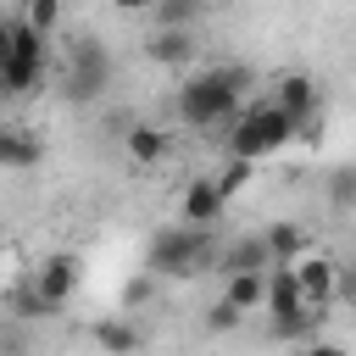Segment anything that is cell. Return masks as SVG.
I'll return each mask as SVG.
<instances>
[{
  "label": "cell",
  "mask_w": 356,
  "mask_h": 356,
  "mask_svg": "<svg viewBox=\"0 0 356 356\" xmlns=\"http://www.w3.org/2000/svg\"><path fill=\"white\" fill-rule=\"evenodd\" d=\"M289 267H295V284H300L306 306H312V312H328V306H334V278H339V261H328V256H306V250H300Z\"/></svg>",
  "instance_id": "obj_6"
},
{
  "label": "cell",
  "mask_w": 356,
  "mask_h": 356,
  "mask_svg": "<svg viewBox=\"0 0 356 356\" xmlns=\"http://www.w3.org/2000/svg\"><path fill=\"white\" fill-rule=\"evenodd\" d=\"M44 161V145L28 134V128H11V122H0V167H11V172H28V167H39Z\"/></svg>",
  "instance_id": "obj_10"
},
{
  "label": "cell",
  "mask_w": 356,
  "mask_h": 356,
  "mask_svg": "<svg viewBox=\"0 0 356 356\" xmlns=\"http://www.w3.org/2000/svg\"><path fill=\"white\" fill-rule=\"evenodd\" d=\"M273 267V261H267ZM267 267H239V273H222V300L239 306V312H256L267 300Z\"/></svg>",
  "instance_id": "obj_9"
},
{
  "label": "cell",
  "mask_w": 356,
  "mask_h": 356,
  "mask_svg": "<svg viewBox=\"0 0 356 356\" xmlns=\"http://www.w3.org/2000/svg\"><path fill=\"white\" fill-rule=\"evenodd\" d=\"M106 83H111V56H106V44H100V39H83V44L72 50L67 95H72V100H95Z\"/></svg>",
  "instance_id": "obj_5"
},
{
  "label": "cell",
  "mask_w": 356,
  "mask_h": 356,
  "mask_svg": "<svg viewBox=\"0 0 356 356\" xmlns=\"http://www.w3.org/2000/svg\"><path fill=\"white\" fill-rule=\"evenodd\" d=\"M250 172H256V161H250V156H228V167L217 172V189H222V195L234 200V195H239V189L250 184Z\"/></svg>",
  "instance_id": "obj_18"
},
{
  "label": "cell",
  "mask_w": 356,
  "mask_h": 356,
  "mask_svg": "<svg viewBox=\"0 0 356 356\" xmlns=\"http://www.w3.org/2000/svg\"><path fill=\"white\" fill-rule=\"evenodd\" d=\"M289 139H295V117H289L278 100H261V106H250L245 117H234V128H228V156L261 161V156L284 150Z\"/></svg>",
  "instance_id": "obj_3"
},
{
  "label": "cell",
  "mask_w": 356,
  "mask_h": 356,
  "mask_svg": "<svg viewBox=\"0 0 356 356\" xmlns=\"http://www.w3.org/2000/svg\"><path fill=\"white\" fill-rule=\"evenodd\" d=\"M89 339H95L100 350H134V345H139V328H128V323H95Z\"/></svg>",
  "instance_id": "obj_16"
},
{
  "label": "cell",
  "mask_w": 356,
  "mask_h": 356,
  "mask_svg": "<svg viewBox=\"0 0 356 356\" xmlns=\"http://www.w3.org/2000/svg\"><path fill=\"white\" fill-rule=\"evenodd\" d=\"M289 117H306V111H317V78H306V72H289L284 83H278V95H273Z\"/></svg>",
  "instance_id": "obj_13"
},
{
  "label": "cell",
  "mask_w": 356,
  "mask_h": 356,
  "mask_svg": "<svg viewBox=\"0 0 356 356\" xmlns=\"http://www.w3.org/2000/svg\"><path fill=\"white\" fill-rule=\"evenodd\" d=\"M328 206H334V211H350V206H356V167H339V172L328 178Z\"/></svg>",
  "instance_id": "obj_19"
},
{
  "label": "cell",
  "mask_w": 356,
  "mask_h": 356,
  "mask_svg": "<svg viewBox=\"0 0 356 356\" xmlns=\"http://www.w3.org/2000/svg\"><path fill=\"white\" fill-rule=\"evenodd\" d=\"M334 300H350V306H356V261L339 267V278H334Z\"/></svg>",
  "instance_id": "obj_22"
},
{
  "label": "cell",
  "mask_w": 356,
  "mask_h": 356,
  "mask_svg": "<svg viewBox=\"0 0 356 356\" xmlns=\"http://www.w3.org/2000/svg\"><path fill=\"white\" fill-rule=\"evenodd\" d=\"M222 206H228V195L217 189V178H189V189H184V200H178V222L211 228V222L222 217Z\"/></svg>",
  "instance_id": "obj_8"
},
{
  "label": "cell",
  "mask_w": 356,
  "mask_h": 356,
  "mask_svg": "<svg viewBox=\"0 0 356 356\" xmlns=\"http://www.w3.org/2000/svg\"><path fill=\"white\" fill-rule=\"evenodd\" d=\"M44 44H50V39L17 17L11 50H6V61H0V95H28V89L39 83V72H44Z\"/></svg>",
  "instance_id": "obj_4"
},
{
  "label": "cell",
  "mask_w": 356,
  "mask_h": 356,
  "mask_svg": "<svg viewBox=\"0 0 356 356\" xmlns=\"http://www.w3.org/2000/svg\"><path fill=\"white\" fill-rule=\"evenodd\" d=\"M189 50H195L189 28H156V33H150V50H145V56H150L156 67H184V61H189Z\"/></svg>",
  "instance_id": "obj_11"
},
{
  "label": "cell",
  "mask_w": 356,
  "mask_h": 356,
  "mask_svg": "<svg viewBox=\"0 0 356 356\" xmlns=\"http://www.w3.org/2000/svg\"><path fill=\"white\" fill-rule=\"evenodd\" d=\"M211 256H217V245H211L206 228H195V222H172V228H161V234L150 239V250H145V273H150V278H195Z\"/></svg>",
  "instance_id": "obj_2"
},
{
  "label": "cell",
  "mask_w": 356,
  "mask_h": 356,
  "mask_svg": "<svg viewBox=\"0 0 356 356\" xmlns=\"http://www.w3.org/2000/svg\"><path fill=\"white\" fill-rule=\"evenodd\" d=\"M72 289H78V256H72V250H61V256H50V261L39 267L33 295L56 312V306H67V300H72Z\"/></svg>",
  "instance_id": "obj_7"
},
{
  "label": "cell",
  "mask_w": 356,
  "mask_h": 356,
  "mask_svg": "<svg viewBox=\"0 0 356 356\" xmlns=\"http://www.w3.org/2000/svg\"><path fill=\"white\" fill-rule=\"evenodd\" d=\"M117 11H145V6H156V0H111Z\"/></svg>",
  "instance_id": "obj_23"
},
{
  "label": "cell",
  "mask_w": 356,
  "mask_h": 356,
  "mask_svg": "<svg viewBox=\"0 0 356 356\" xmlns=\"http://www.w3.org/2000/svg\"><path fill=\"white\" fill-rule=\"evenodd\" d=\"M122 145H128V161H134V167H156V161L167 156V134H161L156 122H134Z\"/></svg>",
  "instance_id": "obj_12"
},
{
  "label": "cell",
  "mask_w": 356,
  "mask_h": 356,
  "mask_svg": "<svg viewBox=\"0 0 356 356\" xmlns=\"http://www.w3.org/2000/svg\"><path fill=\"white\" fill-rule=\"evenodd\" d=\"M195 11H200V0H156L161 28H189V22H195Z\"/></svg>",
  "instance_id": "obj_20"
},
{
  "label": "cell",
  "mask_w": 356,
  "mask_h": 356,
  "mask_svg": "<svg viewBox=\"0 0 356 356\" xmlns=\"http://www.w3.org/2000/svg\"><path fill=\"white\" fill-rule=\"evenodd\" d=\"M22 22L50 39V33L61 28V0H22Z\"/></svg>",
  "instance_id": "obj_17"
},
{
  "label": "cell",
  "mask_w": 356,
  "mask_h": 356,
  "mask_svg": "<svg viewBox=\"0 0 356 356\" xmlns=\"http://www.w3.org/2000/svg\"><path fill=\"white\" fill-rule=\"evenodd\" d=\"M273 256H267V239H239V245H228L222 250V273H239V267H267Z\"/></svg>",
  "instance_id": "obj_15"
},
{
  "label": "cell",
  "mask_w": 356,
  "mask_h": 356,
  "mask_svg": "<svg viewBox=\"0 0 356 356\" xmlns=\"http://www.w3.org/2000/svg\"><path fill=\"white\" fill-rule=\"evenodd\" d=\"M0 250H6V239H0Z\"/></svg>",
  "instance_id": "obj_24"
},
{
  "label": "cell",
  "mask_w": 356,
  "mask_h": 356,
  "mask_svg": "<svg viewBox=\"0 0 356 356\" xmlns=\"http://www.w3.org/2000/svg\"><path fill=\"white\" fill-rule=\"evenodd\" d=\"M250 89V67H211L178 83V117L189 128H217L239 111V95Z\"/></svg>",
  "instance_id": "obj_1"
},
{
  "label": "cell",
  "mask_w": 356,
  "mask_h": 356,
  "mask_svg": "<svg viewBox=\"0 0 356 356\" xmlns=\"http://www.w3.org/2000/svg\"><path fill=\"white\" fill-rule=\"evenodd\" d=\"M239 323H245V312H239V306H228V300H217V306L206 312V328H211V334H234Z\"/></svg>",
  "instance_id": "obj_21"
},
{
  "label": "cell",
  "mask_w": 356,
  "mask_h": 356,
  "mask_svg": "<svg viewBox=\"0 0 356 356\" xmlns=\"http://www.w3.org/2000/svg\"><path fill=\"white\" fill-rule=\"evenodd\" d=\"M261 239H267V256H273V261H295V256L306 250V234H300L295 222H273Z\"/></svg>",
  "instance_id": "obj_14"
}]
</instances>
